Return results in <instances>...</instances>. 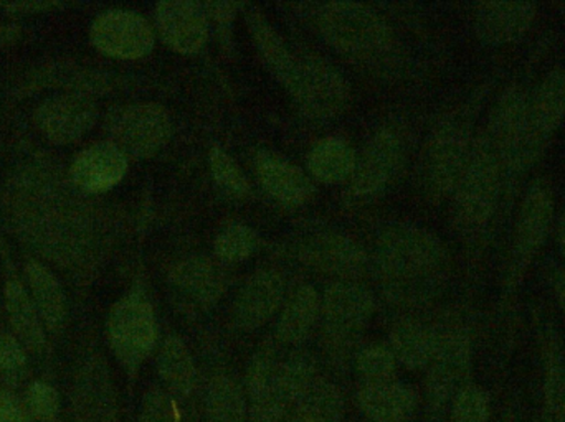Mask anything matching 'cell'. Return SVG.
Segmentation results:
<instances>
[{
	"label": "cell",
	"mask_w": 565,
	"mask_h": 422,
	"mask_svg": "<svg viewBox=\"0 0 565 422\" xmlns=\"http://www.w3.org/2000/svg\"><path fill=\"white\" fill-rule=\"evenodd\" d=\"M158 374L166 391L174 398H188L194 393L198 370L188 345L179 337L166 338L158 355Z\"/></svg>",
	"instance_id": "cell-30"
},
{
	"label": "cell",
	"mask_w": 565,
	"mask_h": 422,
	"mask_svg": "<svg viewBox=\"0 0 565 422\" xmlns=\"http://www.w3.org/2000/svg\"><path fill=\"white\" fill-rule=\"evenodd\" d=\"M427 400L431 410H444L467 383L471 368V340L461 327L438 332V344L428 365Z\"/></svg>",
	"instance_id": "cell-12"
},
{
	"label": "cell",
	"mask_w": 565,
	"mask_h": 422,
	"mask_svg": "<svg viewBox=\"0 0 565 422\" xmlns=\"http://www.w3.org/2000/svg\"><path fill=\"white\" fill-rule=\"evenodd\" d=\"M26 403H29V410L32 411L33 416L40 422H53L58 416V393L45 381H36L29 388Z\"/></svg>",
	"instance_id": "cell-41"
},
{
	"label": "cell",
	"mask_w": 565,
	"mask_h": 422,
	"mask_svg": "<svg viewBox=\"0 0 565 422\" xmlns=\"http://www.w3.org/2000/svg\"><path fill=\"white\" fill-rule=\"evenodd\" d=\"M358 164L354 149L338 138L316 142L308 154V169L322 184H338L352 177Z\"/></svg>",
	"instance_id": "cell-31"
},
{
	"label": "cell",
	"mask_w": 565,
	"mask_h": 422,
	"mask_svg": "<svg viewBox=\"0 0 565 422\" xmlns=\"http://www.w3.org/2000/svg\"><path fill=\"white\" fill-rule=\"evenodd\" d=\"M315 370V361L302 351H295L285 360L271 348L258 351L245 380L248 422H285L316 380Z\"/></svg>",
	"instance_id": "cell-2"
},
{
	"label": "cell",
	"mask_w": 565,
	"mask_h": 422,
	"mask_svg": "<svg viewBox=\"0 0 565 422\" xmlns=\"http://www.w3.org/2000/svg\"><path fill=\"white\" fill-rule=\"evenodd\" d=\"M6 309L17 340L32 354L42 355L46 348L45 327L29 292L19 281L7 282Z\"/></svg>",
	"instance_id": "cell-29"
},
{
	"label": "cell",
	"mask_w": 565,
	"mask_h": 422,
	"mask_svg": "<svg viewBox=\"0 0 565 422\" xmlns=\"http://www.w3.org/2000/svg\"><path fill=\"white\" fill-rule=\"evenodd\" d=\"M321 315V297L312 285L302 284L295 289L282 305L278 317V342L285 345H299L311 335L316 322Z\"/></svg>",
	"instance_id": "cell-27"
},
{
	"label": "cell",
	"mask_w": 565,
	"mask_h": 422,
	"mask_svg": "<svg viewBox=\"0 0 565 422\" xmlns=\"http://www.w3.org/2000/svg\"><path fill=\"white\" fill-rule=\"evenodd\" d=\"M63 7L60 2H0L3 13H43Z\"/></svg>",
	"instance_id": "cell-44"
},
{
	"label": "cell",
	"mask_w": 565,
	"mask_h": 422,
	"mask_svg": "<svg viewBox=\"0 0 565 422\" xmlns=\"http://www.w3.org/2000/svg\"><path fill=\"white\" fill-rule=\"evenodd\" d=\"M258 245H260V238L254 228L244 223H232L218 232L214 251L221 261L234 264L254 256Z\"/></svg>",
	"instance_id": "cell-36"
},
{
	"label": "cell",
	"mask_w": 565,
	"mask_h": 422,
	"mask_svg": "<svg viewBox=\"0 0 565 422\" xmlns=\"http://www.w3.org/2000/svg\"><path fill=\"white\" fill-rule=\"evenodd\" d=\"M138 422H179L174 397L161 388L149 390L142 400Z\"/></svg>",
	"instance_id": "cell-40"
},
{
	"label": "cell",
	"mask_w": 565,
	"mask_h": 422,
	"mask_svg": "<svg viewBox=\"0 0 565 422\" xmlns=\"http://www.w3.org/2000/svg\"><path fill=\"white\" fill-rule=\"evenodd\" d=\"M22 35V30L10 20L0 19V46L12 45Z\"/></svg>",
	"instance_id": "cell-46"
},
{
	"label": "cell",
	"mask_w": 565,
	"mask_h": 422,
	"mask_svg": "<svg viewBox=\"0 0 565 422\" xmlns=\"http://www.w3.org/2000/svg\"><path fill=\"white\" fill-rule=\"evenodd\" d=\"M128 172V158L113 142H95L76 154L70 167L73 185L98 195L115 188Z\"/></svg>",
	"instance_id": "cell-20"
},
{
	"label": "cell",
	"mask_w": 565,
	"mask_h": 422,
	"mask_svg": "<svg viewBox=\"0 0 565 422\" xmlns=\"http://www.w3.org/2000/svg\"><path fill=\"white\" fill-rule=\"evenodd\" d=\"M301 258L309 268L338 275L342 281L364 274L369 266L364 248L349 236L321 232L302 245Z\"/></svg>",
	"instance_id": "cell-18"
},
{
	"label": "cell",
	"mask_w": 565,
	"mask_h": 422,
	"mask_svg": "<svg viewBox=\"0 0 565 422\" xmlns=\"http://www.w3.org/2000/svg\"><path fill=\"white\" fill-rule=\"evenodd\" d=\"M106 334L116 360L128 374H138L154 350L159 335L154 307L142 289H132L113 305Z\"/></svg>",
	"instance_id": "cell-8"
},
{
	"label": "cell",
	"mask_w": 565,
	"mask_h": 422,
	"mask_svg": "<svg viewBox=\"0 0 565 422\" xmlns=\"http://www.w3.org/2000/svg\"><path fill=\"white\" fill-rule=\"evenodd\" d=\"M25 348L12 335L0 334V371L9 377L25 370Z\"/></svg>",
	"instance_id": "cell-42"
},
{
	"label": "cell",
	"mask_w": 565,
	"mask_h": 422,
	"mask_svg": "<svg viewBox=\"0 0 565 422\" xmlns=\"http://www.w3.org/2000/svg\"><path fill=\"white\" fill-rule=\"evenodd\" d=\"M156 25L174 52L191 55L207 42L209 22L204 6L191 0H166L156 7Z\"/></svg>",
	"instance_id": "cell-17"
},
{
	"label": "cell",
	"mask_w": 565,
	"mask_h": 422,
	"mask_svg": "<svg viewBox=\"0 0 565 422\" xmlns=\"http://www.w3.org/2000/svg\"><path fill=\"white\" fill-rule=\"evenodd\" d=\"M285 279L275 269H262L247 279L234 304V322L241 331L264 327L281 307Z\"/></svg>",
	"instance_id": "cell-19"
},
{
	"label": "cell",
	"mask_w": 565,
	"mask_h": 422,
	"mask_svg": "<svg viewBox=\"0 0 565 422\" xmlns=\"http://www.w3.org/2000/svg\"><path fill=\"white\" fill-rule=\"evenodd\" d=\"M318 25L326 42L344 55L374 58L391 46L387 23L364 3H326L319 10Z\"/></svg>",
	"instance_id": "cell-7"
},
{
	"label": "cell",
	"mask_w": 565,
	"mask_h": 422,
	"mask_svg": "<svg viewBox=\"0 0 565 422\" xmlns=\"http://www.w3.org/2000/svg\"><path fill=\"white\" fill-rule=\"evenodd\" d=\"M169 285L179 302L188 307L205 311L221 301L225 291V278L211 259L194 256L172 266Z\"/></svg>",
	"instance_id": "cell-21"
},
{
	"label": "cell",
	"mask_w": 565,
	"mask_h": 422,
	"mask_svg": "<svg viewBox=\"0 0 565 422\" xmlns=\"http://www.w3.org/2000/svg\"><path fill=\"white\" fill-rule=\"evenodd\" d=\"M247 25L265 65L270 68L275 78L281 82L291 66L295 50L286 45L280 33L265 19L264 13L257 7H250L247 10Z\"/></svg>",
	"instance_id": "cell-35"
},
{
	"label": "cell",
	"mask_w": 565,
	"mask_h": 422,
	"mask_svg": "<svg viewBox=\"0 0 565 422\" xmlns=\"http://www.w3.org/2000/svg\"><path fill=\"white\" fill-rule=\"evenodd\" d=\"M438 344V331L415 318H404L392 327L391 348L397 364L408 370H422L430 365Z\"/></svg>",
	"instance_id": "cell-28"
},
{
	"label": "cell",
	"mask_w": 565,
	"mask_h": 422,
	"mask_svg": "<svg viewBox=\"0 0 565 422\" xmlns=\"http://www.w3.org/2000/svg\"><path fill=\"white\" fill-rule=\"evenodd\" d=\"M204 6L205 13H207V19H214L215 22L218 23H227L234 19L235 13H237L238 7L241 3L234 2H207L202 3Z\"/></svg>",
	"instance_id": "cell-45"
},
{
	"label": "cell",
	"mask_w": 565,
	"mask_h": 422,
	"mask_svg": "<svg viewBox=\"0 0 565 422\" xmlns=\"http://www.w3.org/2000/svg\"><path fill=\"white\" fill-rule=\"evenodd\" d=\"M490 397L478 385L468 383L451 401V422H488Z\"/></svg>",
	"instance_id": "cell-39"
},
{
	"label": "cell",
	"mask_w": 565,
	"mask_h": 422,
	"mask_svg": "<svg viewBox=\"0 0 565 422\" xmlns=\"http://www.w3.org/2000/svg\"><path fill=\"white\" fill-rule=\"evenodd\" d=\"M281 85L298 108L312 119H331L341 115L349 102L351 88L344 76L321 56L296 53Z\"/></svg>",
	"instance_id": "cell-6"
},
{
	"label": "cell",
	"mask_w": 565,
	"mask_h": 422,
	"mask_svg": "<svg viewBox=\"0 0 565 422\" xmlns=\"http://www.w3.org/2000/svg\"><path fill=\"white\" fill-rule=\"evenodd\" d=\"M30 299L42 318L43 327L50 334H60L65 327L66 295L62 284L50 269L36 261H29L25 268Z\"/></svg>",
	"instance_id": "cell-26"
},
{
	"label": "cell",
	"mask_w": 565,
	"mask_h": 422,
	"mask_svg": "<svg viewBox=\"0 0 565 422\" xmlns=\"http://www.w3.org/2000/svg\"><path fill=\"white\" fill-rule=\"evenodd\" d=\"M359 410L372 422H405L417 408V394L402 381L362 383L355 394Z\"/></svg>",
	"instance_id": "cell-25"
},
{
	"label": "cell",
	"mask_w": 565,
	"mask_h": 422,
	"mask_svg": "<svg viewBox=\"0 0 565 422\" xmlns=\"http://www.w3.org/2000/svg\"><path fill=\"white\" fill-rule=\"evenodd\" d=\"M553 192L546 182L536 181L527 188L514 223L507 274H504V288L508 294L521 284L527 269L540 255L553 229Z\"/></svg>",
	"instance_id": "cell-9"
},
{
	"label": "cell",
	"mask_w": 565,
	"mask_h": 422,
	"mask_svg": "<svg viewBox=\"0 0 565 422\" xmlns=\"http://www.w3.org/2000/svg\"><path fill=\"white\" fill-rule=\"evenodd\" d=\"M551 284H553L554 295H556L557 305L563 312L565 318V271L556 269L551 275Z\"/></svg>",
	"instance_id": "cell-47"
},
{
	"label": "cell",
	"mask_w": 565,
	"mask_h": 422,
	"mask_svg": "<svg viewBox=\"0 0 565 422\" xmlns=\"http://www.w3.org/2000/svg\"><path fill=\"white\" fill-rule=\"evenodd\" d=\"M527 102L530 93L520 86L504 89L484 131L500 158L504 177L508 178L520 177L543 155L531 132Z\"/></svg>",
	"instance_id": "cell-5"
},
{
	"label": "cell",
	"mask_w": 565,
	"mask_h": 422,
	"mask_svg": "<svg viewBox=\"0 0 565 422\" xmlns=\"http://www.w3.org/2000/svg\"><path fill=\"white\" fill-rule=\"evenodd\" d=\"M344 416V398L335 385L316 378L299 398L285 422H341Z\"/></svg>",
	"instance_id": "cell-33"
},
{
	"label": "cell",
	"mask_w": 565,
	"mask_h": 422,
	"mask_svg": "<svg viewBox=\"0 0 565 422\" xmlns=\"http://www.w3.org/2000/svg\"><path fill=\"white\" fill-rule=\"evenodd\" d=\"M397 360L388 345H367L355 357V371L362 383L394 380Z\"/></svg>",
	"instance_id": "cell-38"
},
{
	"label": "cell",
	"mask_w": 565,
	"mask_h": 422,
	"mask_svg": "<svg viewBox=\"0 0 565 422\" xmlns=\"http://www.w3.org/2000/svg\"><path fill=\"white\" fill-rule=\"evenodd\" d=\"M98 119V108L92 95L60 93L46 98L35 109L33 121L36 129L50 142L58 145L79 141Z\"/></svg>",
	"instance_id": "cell-14"
},
{
	"label": "cell",
	"mask_w": 565,
	"mask_h": 422,
	"mask_svg": "<svg viewBox=\"0 0 565 422\" xmlns=\"http://www.w3.org/2000/svg\"><path fill=\"white\" fill-rule=\"evenodd\" d=\"M536 17L531 2H481L475 7V35L487 46L511 45L530 32Z\"/></svg>",
	"instance_id": "cell-16"
},
{
	"label": "cell",
	"mask_w": 565,
	"mask_h": 422,
	"mask_svg": "<svg viewBox=\"0 0 565 422\" xmlns=\"http://www.w3.org/2000/svg\"><path fill=\"white\" fill-rule=\"evenodd\" d=\"M527 112L534 141L544 152L565 119V69H553L537 83L530 93Z\"/></svg>",
	"instance_id": "cell-23"
},
{
	"label": "cell",
	"mask_w": 565,
	"mask_h": 422,
	"mask_svg": "<svg viewBox=\"0 0 565 422\" xmlns=\"http://www.w3.org/2000/svg\"><path fill=\"white\" fill-rule=\"evenodd\" d=\"M89 40L103 55L138 59L154 48V30L145 17L125 9L99 13L89 26Z\"/></svg>",
	"instance_id": "cell-13"
},
{
	"label": "cell",
	"mask_w": 565,
	"mask_h": 422,
	"mask_svg": "<svg viewBox=\"0 0 565 422\" xmlns=\"http://www.w3.org/2000/svg\"><path fill=\"white\" fill-rule=\"evenodd\" d=\"M204 404L207 422H247V397L231 375L217 374L211 378Z\"/></svg>",
	"instance_id": "cell-34"
},
{
	"label": "cell",
	"mask_w": 565,
	"mask_h": 422,
	"mask_svg": "<svg viewBox=\"0 0 565 422\" xmlns=\"http://www.w3.org/2000/svg\"><path fill=\"white\" fill-rule=\"evenodd\" d=\"M209 165H211V174L215 185L227 197L235 198V201L247 197L248 192H250V182L245 177L237 162L224 149L217 148V145L211 149Z\"/></svg>",
	"instance_id": "cell-37"
},
{
	"label": "cell",
	"mask_w": 565,
	"mask_h": 422,
	"mask_svg": "<svg viewBox=\"0 0 565 422\" xmlns=\"http://www.w3.org/2000/svg\"><path fill=\"white\" fill-rule=\"evenodd\" d=\"M543 368V422H565V361L553 332L544 338Z\"/></svg>",
	"instance_id": "cell-32"
},
{
	"label": "cell",
	"mask_w": 565,
	"mask_h": 422,
	"mask_svg": "<svg viewBox=\"0 0 565 422\" xmlns=\"http://www.w3.org/2000/svg\"><path fill=\"white\" fill-rule=\"evenodd\" d=\"M0 422H26L22 404L9 391H0Z\"/></svg>",
	"instance_id": "cell-43"
},
{
	"label": "cell",
	"mask_w": 565,
	"mask_h": 422,
	"mask_svg": "<svg viewBox=\"0 0 565 422\" xmlns=\"http://www.w3.org/2000/svg\"><path fill=\"white\" fill-rule=\"evenodd\" d=\"M72 422H116V400L102 358L86 361L76 377Z\"/></svg>",
	"instance_id": "cell-22"
},
{
	"label": "cell",
	"mask_w": 565,
	"mask_h": 422,
	"mask_svg": "<svg viewBox=\"0 0 565 422\" xmlns=\"http://www.w3.org/2000/svg\"><path fill=\"white\" fill-rule=\"evenodd\" d=\"M374 311V297L364 285L342 279L329 285L321 299L326 340L334 351L348 350L359 340Z\"/></svg>",
	"instance_id": "cell-11"
},
{
	"label": "cell",
	"mask_w": 565,
	"mask_h": 422,
	"mask_svg": "<svg viewBox=\"0 0 565 422\" xmlns=\"http://www.w3.org/2000/svg\"><path fill=\"white\" fill-rule=\"evenodd\" d=\"M106 131L126 158L149 159L168 145L172 121L164 106L136 102L109 112Z\"/></svg>",
	"instance_id": "cell-10"
},
{
	"label": "cell",
	"mask_w": 565,
	"mask_h": 422,
	"mask_svg": "<svg viewBox=\"0 0 565 422\" xmlns=\"http://www.w3.org/2000/svg\"><path fill=\"white\" fill-rule=\"evenodd\" d=\"M473 129L465 115L444 119L435 128L422 154L420 181L430 201L451 197L473 151Z\"/></svg>",
	"instance_id": "cell-4"
},
{
	"label": "cell",
	"mask_w": 565,
	"mask_h": 422,
	"mask_svg": "<svg viewBox=\"0 0 565 422\" xmlns=\"http://www.w3.org/2000/svg\"><path fill=\"white\" fill-rule=\"evenodd\" d=\"M503 178L500 158L483 132L475 139L470 161L451 195L454 226L461 235H478L490 225L500 204Z\"/></svg>",
	"instance_id": "cell-3"
},
{
	"label": "cell",
	"mask_w": 565,
	"mask_h": 422,
	"mask_svg": "<svg viewBox=\"0 0 565 422\" xmlns=\"http://www.w3.org/2000/svg\"><path fill=\"white\" fill-rule=\"evenodd\" d=\"M404 159V144L397 132L379 131L365 145L351 177V192L358 198H372L388 187Z\"/></svg>",
	"instance_id": "cell-15"
},
{
	"label": "cell",
	"mask_w": 565,
	"mask_h": 422,
	"mask_svg": "<svg viewBox=\"0 0 565 422\" xmlns=\"http://www.w3.org/2000/svg\"><path fill=\"white\" fill-rule=\"evenodd\" d=\"M557 245H559L561 256L565 261V210L561 216L559 225H557Z\"/></svg>",
	"instance_id": "cell-48"
},
{
	"label": "cell",
	"mask_w": 565,
	"mask_h": 422,
	"mask_svg": "<svg viewBox=\"0 0 565 422\" xmlns=\"http://www.w3.org/2000/svg\"><path fill=\"white\" fill-rule=\"evenodd\" d=\"M377 262L387 292L401 301H415L434 291L447 268L448 252L434 232L395 225L379 238Z\"/></svg>",
	"instance_id": "cell-1"
},
{
	"label": "cell",
	"mask_w": 565,
	"mask_h": 422,
	"mask_svg": "<svg viewBox=\"0 0 565 422\" xmlns=\"http://www.w3.org/2000/svg\"><path fill=\"white\" fill-rule=\"evenodd\" d=\"M255 169L262 187L286 207H299L311 198L312 185L305 172L280 155L258 152Z\"/></svg>",
	"instance_id": "cell-24"
}]
</instances>
